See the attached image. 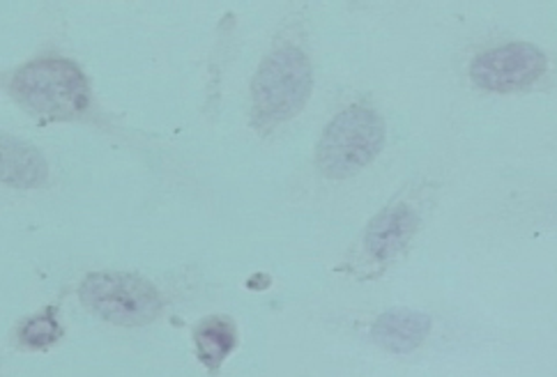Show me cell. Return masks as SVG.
Masks as SVG:
<instances>
[{"label":"cell","mask_w":557,"mask_h":377,"mask_svg":"<svg viewBox=\"0 0 557 377\" xmlns=\"http://www.w3.org/2000/svg\"><path fill=\"white\" fill-rule=\"evenodd\" d=\"M429 334L431 317L410 309L385 311L373 325V341L396 354H408L417 350Z\"/></svg>","instance_id":"52a82bcc"},{"label":"cell","mask_w":557,"mask_h":377,"mask_svg":"<svg viewBox=\"0 0 557 377\" xmlns=\"http://www.w3.org/2000/svg\"><path fill=\"white\" fill-rule=\"evenodd\" d=\"M10 92L33 115L42 121H70L90 104V90L84 72L61 58H45L18 70Z\"/></svg>","instance_id":"6da1fadb"},{"label":"cell","mask_w":557,"mask_h":377,"mask_svg":"<svg viewBox=\"0 0 557 377\" xmlns=\"http://www.w3.org/2000/svg\"><path fill=\"white\" fill-rule=\"evenodd\" d=\"M546 72V55L523 42H511L480 53L470 65V78L482 90L513 92L540 81Z\"/></svg>","instance_id":"5b68a950"},{"label":"cell","mask_w":557,"mask_h":377,"mask_svg":"<svg viewBox=\"0 0 557 377\" xmlns=\"http://www.w3.org/2000/svg\"><path fill=\"white\" fill-rule=\"evenodd\" d=\"M311 86L309 58L300 49L282 47L272 51L253 76V117L258 123L288 121L307 104Z\"/></svg>","instance_id":"3957f363"},{"label":"cell","mask_w":557,"mask_h":377,"mask_svg":"<svg viewBox=\"0 0 557 377\" xmlns=\"http://www.w3.org/2000/svg\"><path fill=\"white\" fill-rule=\"evenodd\" d=\"M82 302L107 323L148 325L162 313L159 292L144 276L127 272H95L78 288Z\"/></svg>","instance_id":"277c9868"},{"label":"cell","mask_w":557,"mask_h":377,"mask_svg":"<svg viewBox=\"0 0 557 377\" xmlns=\"http://www.w3.org/2000/svg\"><path fill=\"white\" fill-rule=\"evenodd\" d=\"M47 180V164L42 154L28 143L16 141L12 136H3V183L30 189Z\"/></svg>","instance_id":"9c48e42d"},{"label":"cell","mask_w":557,"mask_h":377,"mask_svg":"<svg viewBox=\"0 0 557 377\" xmlns=\"http://www.w3.org/2000/svg\"><path fill=\"white\" fill-rule=\"evenodd\" d=\"M61 336H63V327L55 321L53 306L47 309L45 313L30 317V321H26L22 327H18V341L33 350L49 348L61 339Z\"/></svg>","instance_id":"30bf717a"},{"label":"cell","mask_w":557,"mask_h":377,"mask_svg":"<svg viewBox=\"0 0 557 377\" xmlns=\"http://www.w3.org/2000/svg\"><path fill=\"white\" fill-rule=\"evenodd\" d=\"M194 343L201 364L208 370H216L228 360L237 343V331L233 321L224 315L206 317V321L198 323L194 329Z\"/></svg>","instance_id":"ba28073f"},{"label":"cell","mask_w":557,"mask_h":377,"mask_svg":"<svg viewBox=\"0 0 557 377\" xmlns=\"http://www.w3.org/2000/svg\"><path fill=\"white\" fill-rule=\"evenodd\" d=\"M417 230V214L404 203H396L373 216L364 233V249L375 261H389L401 253Z\"/></svg>","instance_id":"8992f818"},{"label":"cell","mask_w":557,"mask_h":377,"mask_svg":"<svg viewBox=\"0 0 557 377\" xmlns=\"http://www.w3.org/2000/svg\"><path fill=\"white\" fill-rule=\"evenodd\" d=\"M385 146V125L369 106H348L325 127L315 150L323 175L339 180L369 166Z\"/></svg>","instance_id":"7a4b0ae2"}]
</instances>
